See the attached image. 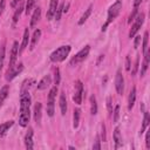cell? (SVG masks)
Listing matches in <instances>:
<instances>
[{
	"mask_svg": "<svg viewBox=\"0 0 150 150\" xmlns=\"http://www.w3.org/2000/svg\"><path fill=\"white\" fill-rule=\"evenodd\" d=\"M56 93H57V87H53L49 91V95H48V103H47V112H48V116H53L54 115V102H55V96H56Z\"/></svg>",
	"mask_w": 150,
	"mask_h": 150,
	"instance_id": "cell-4",
	"label": "cell"
},
{
	"mask_svg": "<svg viewBox=\"0 0 150 150\" xmlns=\"http://www.w3.org/2000/svg\"><path fill=\"white\" fill-rule=\"evenodd\" d=\"M149 122H150V116H149V112H148V111H145V112H144V118H143V123H142V128H141L139 134H142V132L148 128Z\"/></svg>",
	"mask_w": 150,
	"mask_h": 150,
	"instance_id": "cell-25",
	"label": "cell"
},
{
	"mask_svg": "<svg viewBox=\"0 0 150 150\" xmlns=\"http://www.w3.org/2000/svg\"><path fill=\"white\" fill-rule=\"evenodd\" d=\"M149 61H150V52L149 50H145V53H144V62L142 64V70H141V76L144 75V73H145V70L148 68Z\"/></svg>",
	"mask_w": 150,
	"mask_h": 150,
	"instance_id": "cell-20",
	"label": "cell"
},
{
	"mask_svg": "<svg viewBox=\"0 0 150 150\" xmlns=\"http://www.w3.org/2000/svg\"><path fill=\"white\" fill-rule=\"evenodd\" d=\"M107 107H108L109 112H111L112 111V108H111V97H108L107 98Z\"/></svg>",
	"mask_w": 150,
	"mask_h": 150,
	"instance_id": "cell-37",
	"label": "cell"
},
{
	"mask_svg": "<svg viewBox=\"0 0 150 150\" xmlns=\"http://www.w3.org/2000/svg\"><path fill=\"white\" fill-rule=\"evenodd\" d=\"M137 13V8L135 7L134 8V11H132V13L130 14V16H129V22H131V20H134V16H135V14Z\"/></svg>",
	"mask_w": 150,
	"mask_h": 150,
	"instance_id": "cell-39",
	"label": "cell"
},
{
	"mask_svg": "<svg viewBox=\"0 0 150 150\" xmlns=\"http://www.w3.org/2000/svg\"><path fill=\"white\" fill-rule=\"evenodd\" d=\"M40 15H41V8L38 7V8H35V11H34V13H33V15H32L30 27H34V26L36 25V22H38L39 19H40Z\"/></svg>",
	"mask_w": 150,
	"mask_h": 150,
	"instance_id": "cell-17",
	"label": "cell"
},
{
	"mask_svg": "<svg viewBox=\"0 0 150 150\" xmlns=\"http://www.w3.org/2000/svg\"><path fill=\"white\" fill-rule=\"evenodd\" d=\"M125 69L127 70L130 69V59H129V56H127V60H125Z\"/></svg>",
	"mask_w": 150,
	"mask_h": 150,
	"instance_id": "cell-41",
	"label": "cell"
},
{
	"mask_svg": "<svg viewBox=\"0 0 150 150\" xmlns=\"http://www.w3.org/2000/svg\"><path fill=\"white\" fill-rule=\"evenodd\" d=\"M148 36H149V34H148V32H145L144 33V36H143V54L145 53V50H146V48H148Z\"/></svg>",
	"mask_w": 150,
	"mask_h": 150,
	"instance_id": "cell-31",
	"label": "cell"
},
{
	"mask_svg": "<svg viewBox=\"0 0 150 150\" xmlns=\"http://www.w3.org/2000/svg\"><path fill=\"white\" fill-rule=\"evenodd\" d=\"M82 94H83V86L81 81H77L75 84V94L73 96V100L76 104H81L82 103Z\"/></svg>",
	"mask_w": 150,
	"mask_h": 150,
	"instance_id": "cell-8",
	"label": "cell"
},
{
	"mask_svg": "<svg viewBox=\"0 0 150 150\" xmlns=\"http://www.w3.org/2000/svg\"><path fill=\"white\" fill-rule=\"evenodd\" d=\"M25 145L27 149H33V129L29 128L25 136Z\"/></svg>",
	"mask_w": 150,
	"mask_h": 150,
	"instance_id": "cell-12",
	"label": "cell"
},
{
	"mask_svg": "<svg viewBox=\"0 0 150 150\" xmlns=\"http://www.w3.org/2000/svg\"><path fill=\"white\" fill-rule=\"evenodd\" d=\"M91 9H93V6L90 5V6H89V7H88V8L86 9V12H84V13L82 14L81 19L79 20V25H83V23L86 22V20H87V19L89 18V15L91 14Z\"/></svg>",
	"mask_w": 150,
	"mask_h": 150,
	"instance_id": "cell-24",
	"label": "cell"
},
{
	"mask_svg": "<svg viewBox=\"0 0 150 150\" xmlns=\"http://www.w3.org/2000/svg\"><path fill=\"white\" fill-rule=\"evenodd\" d=\"M21 2H22V1H21ZM21 2H20V5H19V7L15 9V13H14V15H13V22H14V23L18 22L19 18H20V15H21V12H22V9H23V6H22Z\"/></svg>",
	"mask_w": 150,
	"mask_h": 150,
	"instance_id": "cell-27",
	"label": "cell"
},
{
	"mask_svg": "<svg viewBox=\"0 0 150 150\" xmlns=\"http://www.w3.org/2000/svg\"><path fill=\"white\" fill-rule=\"evenodd\" d=\"M89 50H90V47L89 46H86L84 48H82L71 60H70V64L71 66H74V64H77V63H80V62H82L87 56H88V54H89Z\"/></svg>",
	"mask_w": 150,
	"mask_h": 150,
	"instance_id": "cell-5",
	"label": "cell"
},
{
	"mask_svg": "<svg viewBox=\"0 0 150 150\" xmlns=\"http://www.w3.org/2000/svg\"><path fill=\"white\" fill-rule=\"evenodd\" d=\"M93 149H101V145H100V141H98V138H97L96 143L93 145Z\"/></svg>",
	"mask_w": 150,
	"mask_h": 150,
	"instance_id": "cell-42",
	"label": "cell"
},
{
	"mask_svg": "<svg viewBox=\"0 0 150 150\" xmlns=\"http://www.w3.org/2000/svg\"><path fill=\"white\" fill-rule=\"evenodd\" d=\"M141 2H142V0H135V1H134V6L137 8V7H138V5H139Z\"/></svg>",
	"mask_w": 150,
	"mask_h": 150,
	"instance_id": "cell-44",
	"label": "cell"
},
{
	"mask_svg": "<svg viewBox=\"0 0 150 150\" xmlns=\"http://www.w3.org/2000/svg\"><path fill=\"white\" fill-rule=\"evenodd\" d=\"M80 109H75L74 111V128H77L79 127V123H80Z\"/></svg>",
	"mask_w": 150,
	"mask_h": 150,
	"instance_id": "cell-28",
	"label": "cell"
},
{
	"mask_svg": "<svg viewBox=\"0 0 150 150\" xmlns=\"http://www.w3.org/2000/svg\"><path fill=\"white\" fill-rule=\"evenodd\" d=\"M50 82H52V79H50V76H49V75L43 76V77H42V80H41V81L39 82V84H38V89H39V90H43V89L48 88V87H49V84H50Z\"/></svg>",
	"mask_w": 150,
	"mask_h": 150,
	"instance_id": "cell-14",
	"label": "cell"
},
{
	"mask_svg": "<svg viewBox=\"0 0 150 150\" xmlns=\"http://www.w3.org/2000/svg\"><path fill=\"white\" fill-rule=\"evenodd\" d=\"M135 100H136V88L132 87V89L130 90V94H129V98H128V108L131 109L135 104Z\"/></svg>",
	"mask_w": 150,
	"mask_h": 150,
	"instance_id": "cell-18",
	"label": "cell"
},
{
	"mask_svg": "<svg viewBox=\"0 0 150 150\" xmlns=\"http://www.w3.org/2000/svg\"><path fill=\"white\" fill-rule=\"evenodd\" d=\"M30 96L28 91H21L20 97V115H19V124L21 127L28 125L29 117H30Z\"/></svg>",
	"mask_w": 150,
	"mask_h": 150,
	"instance_id": "cell-1",
	"label": "cell"
},
{
	"mask_svg": "<svg viewBox=\"0 0 150 150\" xmlns=\"http://www.w3.org/2000/svg\"><path fill=\"white\" fill-rule=\"evenodd\" d=\"M21 1H22V0H13V1H12V6H13V7H15V6H16L18 4H20Z\"/></svg>",
	"mask_w": 150,
	"mask_h": 150,
	"instance_id": "cell-43",
	"label": "cell"
},
{
	"mask_svg": "<svg viewBox=\"0 0 150 150\" xmlns=\"http://www.w3.org/2000/svg\"><path fill=\"white\" fill-rule=\"evenodd\" d=\"M114 141H115V148L118 149L122 145V136L120 132V128H115L114 130Z\"/></svg>",
	"mask_w": 150,
	"mask_h": 150,
	"instance_id": "cell-15",
	"label": "cell"
},
{
	"mask_svg": "<svg viewBox=\"0 0 150 150\" xmlns=\"http://www.w3.org/2000/svg\"><path fill=\"white\" fill-rule=\"evenodd\" d=\"M60 109H61V114L62 115H64L67 112V100H66L64 93H62L60 95Z\"/></svg>",
	"mask_w": 150,
	"mask_h": 150,
	"instance_id": "cell-21",
	"label": "cell"
},
{
	"mask_svg": "<svg viewBox=\"0 0 150 150\" xmlns=\"http://www.w3.org/2000/svg\"><path fill=\"white\" fill-rule=\"evenodd\" d=\"M62 12H63V4H62V5H60V6L57 7L56 12H55V19H56V20H60Z\"/></svg>",
	"mask_w": 150,
	"mask_h": 150,
	"instance_id": "cell-32",
	"label": "cell"
},
{
	"mask_svg": "<svg viewBox=\"0 0 150 150\" xmlns=\"http://www.w3.org/2000/svg\"><path fill=\"white\" fill-rule=\"evenodd\" d=\"M33 82H34V81H33V80H29V81H28V83H33ZM30 86H32V84H28V88H29V87H30ZM25 87H27V84H26V82H25V84H23V86H22V89H23V88H25Z\"/></svg>",
	"mask_w": 150,
	"mask_h": 150,
	"instance_id": "cell-45",
	"label": "cell"
},
{
	"mask_svg": "<svg viewBox=\"0 0 150 150\" xmlns=\"http://www.w3.org/2000/svg\"><path fill=\"white\" fill-rule=\"evenodd\" d=\"M143 22H144V14L141 13V14L137 15V18H136L134 25L131 26V29H130V32H129V38H134V36H135V34L138 32V29L141 28V26L143 25Z\"/></svg>",
	"mask_w": 150,
	"mask_h": 150,
	"instance_id": "cell-6",
	"label": "cell"
},
{
	"mask_svg": "<svg viewBox=\"0 0 150 150\" xmlns=\"http://www.w3.org/2000/svg\"><path fill=\"white\" fill-rule=\"evenodd\" d=\"M145 145L148 149H150V129H148L146 131V136H145Z\"/></svg>",
	"mask_w": 150,
	"mask_h": 150,
	"instance_id": "cell-34",
	"label": "cell"
},
{
	"mask_svg": "<svg viewBox=\"0 0 150 150\" xmlns=\"http://www.w3.org/2000/svg\"><path fill=\"white\" fill-rule=\"evenodd\" d=\"M40 36H41V30H40V29H35V30H34V34H33V38H32L30 47H29L30 49H34V47H35V45L38 43Z\"/></svg>",
	"mask_w": 150,
	"mask_h": 150,
	"instance_id": "cell-22",
	"label": "cell"
},
{
	"mask_svg": "<svg viewBox=\"0 0 150 150\" xmlns=\"http://www.w3.org/2000/svg\"><path fill=\"white\" fill-rule=\"evenodd\" d=\"M13 124H14L13 121H7V122L1 123V124H0V136H4Z\"/></svg>",
	"mask_w": 150,
	"mask_h": 150,
	"instance_id": "cell-19",
	"label": "cell"
},
{
	"mask_svg": "<svg viewBox=\"0 0 150 150\" xmlns=\"http://www.w3.org/2000/svg\"><path fill=\"white\" fill-rule=\"evenodd\" d=\"M18 53H19V43L16 41H14L13 47H12V50H11V57H9V67H8V69H11V68H13L15 66Z\"/></svg>",
	"mask_w": 150,
	"mask_h": 150,
	"instance_id": "cell-10",
	"label": "cell"
},
{
	"mask_svg": "<svg viewBox=\"0 0 150 150\" xmlns=\"http://www.w3.org/2000/svg\"><path fill=\"white\" fill-rule=\"evenodd\" d=\"M22 69H23L22 63H19V64L14 66L13 68L8 69V70H7V74H6V80H7V81L13 80V79H14L16 75H19V74L22 71Z\"/></svg>",
	"mask_w": 150,
	"mask_h": 150,
	"instance_id": "cell-9",
	"label": "cell"
},
{
	"mask_svg": "<svg viewBox=\"0 0 150 150\" xmlns=\"http://www.w3.org/2000/svg\"><path fill=\"white\" fill-rule=\"evenodd\" d=\"M35 1H36V0H27V4H26V13H27V14L32 11V8H33Z\"/></svg>",
	"mask_w": 150,
	"mask_h": 150,
	"instance_id": "cell-29",
	"label": "cell"
},
{
	"mask_svg": "<svg viewBox=\"0 0 150 150\" xmlns=\"http://www.w3.org/2000/svg\"><path fill=\"white\" fill-rule=\"evenodd\" d=\"M5 6H6V0H1L0 1V15L2 14V12L5 9Z\"/></svg>",
	"mask_w": 150,
	"mask_h": 150,
	"instance_id": "cell-38",
	"label": "cell"
},
{
	"mask_svg": "<svg viewBox=\"0 0 150 150\" xmlns=\"http://www.w3.org/2000/svg\"><path fill=\"white\" fill-rule=\"evenodd\" d=\"M90 112L95 115L97 112V104H96V98L94 95L90 96Z\"/></svg>",
	"mask_w": 150,
	"mask_h": 150,
	"instance_id": "cell-26",
	"label": "cell"
},
{
	"mask_svg": "<svg viewBox=\"0 0 150 150\" xmlns=\"http://www.w3.org/2000/svg\"><path fill=\"white\" fill-rule=\"evenodd\" d=\"M41 115H42V104L40 102H38L34 107V120L36 123L41 122Z\"/></svg>",
	"mask_w": 150,
	"mask_h": 150,
	"instance_id": "cell-13",
	"label": "cell"
},
{
	"mask_svg": "<svg viewBox=\"0 0 150 150\" xmlns=\"http://www.w3.org/2000/svg\"><path fill=\"white\" fill-rule=\"evenodd\" d=\"M118 116H120V105H116L115 107V111H114V122H117Z\"/></svg>",
	"mask_w": 150,
	"mask_h": 150,
	"instance_id": "cell-33",
	"label": "cell"
},
{
	"mask_svg": "<svg viewBox=\"0 0 150 150\" xmlns=\"http://www.w3.org/2000/svg\"><path fill=\"white\" fill-rule=\"evenodd\" d=\"M28 41H29V29L26 28L25 29V33H23V36H22V42H21V47L19 49V53H21L28 45Z\"/></svg>",
	"mask_w": 150,
	"mask_h": 150,
	"instance_id": "cell-16",
	"label": "cell"
},
{
	"mask_svg": "<svg viewBox=\"0 0 150 150\" xmlns=\"http://www.w3.org/2000/svg\"><path fill=\"white\" fill-rule=\"evenodd\" d=\"M8 91H9V87L8 86H4L1 88V90H0V107L2 105L4 101L6 100V97L8 95Z\"/></svg>",
	"mask_w": 150,
	"mask_h": 150,
	"instance_id": "cell-23",
	"label": "cell"
},
{
	"mask_svg": "<svg viewBox=\"0 0 150 150\" xmlns=\"http://www.w3.org/2000/svg\"><path fill=\"white\" fill-rule=\"evenodd\" d=\"M54 81H55V84L60 83V70H59V68L55 69V79H54Z\"/></svg>",
	"mask_w": 150,
	"mask_h": 150,
	"instance_id": "cell-35",
	"label": "cell"
},
{
	"mask_svg": "<svg viewBox=\"0 0 150 150\" xmlns=\"http://www.w3.org/2000/svg\"><path fill=\"white\" fill-rule=\"evenodd\" d=\"M59 7V0H50V5H49V9L47 12V19L52 20V18L55 15V12Z\"/></svg>",
	"mask_w": 150,
	"mask_h": 150,
	"instance_id": "cell-11",
	"label": "cell"
},
{
	"mask_svg": "<svg viewBox=\"0 0 150 150\" xmlns=\"http://www.w3.org/2000/svg\"><path fill=\"white\" fill-rule=\"evenodd\" d=\"M115 87H116L117 94L122 95L123 94V90H124V79H123V75L121 73V69L117 70L116 79H115Z\"/></svg>",
	"mask_w": 150,
	"mask_h": 150,
	"instance_id": "cell-7",
	"label": "cell"
},
{
	"mask_svg": "<svg viewBox=\"0 0 150 150\" xmlns=\"http://www.w3.org/2000/svg\"><path fill=\"white\" fill-rule=\"evenodd\" d=\"M138 62H139V57L137 56L136 57V61H135V66H134V69H132V75H135L136 74V71H137V69H138Z\"/></svg>",
	"mask_w": 150,
	"mask_h": 150,
	"instance_id": "cell-36",
	"label": "cell"
},
{
	"mask_svg": "<svg viewBox=\"0 0 150 150\" xmlns=\"http://www.w3.org/2000/svg\"><path fill=\"white\" fill-rule=\"evenodd\" d=\"M4 59H5V48L1 47L0 48V74H1L2 66H4Z\"/></svg>",
	"mask_w": 150,
	"mask_h": 150,
	"instance_id": "cell-30",
	"label": "cell"
},
{
	"mask_svg": "<svg viewBox=\"0 0 150 150\" xmlns=\"http://www.w3.org/2000/svg\"><path fill=\"white\" fill-rule=\"evenodd\" d=\"M70 46H61V47H59L56 50H54L52 54H50V61H53V62H61V61H63L67 56H68V54H69V52H70Z\"/></svg>",
	"mask_w": 150,
	"mask_h": 150,
	"instance_id": "cell-3",
	"label": "cell"
},
{
	"mask_svg": "<svg viewBox=\"0 0 150 150\" xmlns=\"http://www.w3.org/2000/svg\"><path fill=\"white\" fill-rule=\"evenodd\" d=\"M121 9H122V1H121V0H117L115 4H112V6H110V8L108 9V20H107V22H105V23L103 25V27H102V30H103V32L107 29V26L120 14Z\"/></svg>",
	"mask_w": 150,
	"mask_h": 150,
	"instance_id": "cell-2",
	"label": "cell"
},
{
	"mask_svg": "<svg viewBox=\"0 0 150 150\" xmlns=\"http://www.w3.org/2000/svg\"><path fill=\"white\" fill-rule=\"evenodd\" d=\"M139 42H141V36H136V39H135V43H134L135 48H137V47H138Z\"/></svg>",
	"mask_w": 150,
	"mask_h": 150,
	"instance_id": "cell-40",
	"label": "cell"
}]
</instances>
